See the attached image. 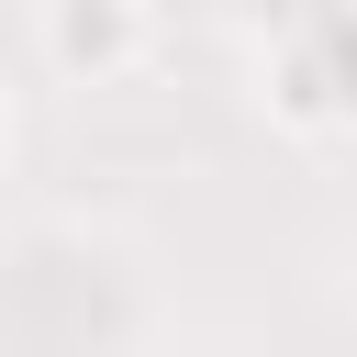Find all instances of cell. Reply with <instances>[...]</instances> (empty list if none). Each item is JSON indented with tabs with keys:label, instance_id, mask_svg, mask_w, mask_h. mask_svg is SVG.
Returning a JSON list of instances; mask_svg holds the SVG:
<instances>
[{
	"label": "cell",
	"instance_id": "cell-1",
	"mask_svg": "<svg viewBox=\"0 0 357 357\" xmlns=\"http://www.w3.org/2000/svg\"><path fill=\"white\" fill-rule=\"evenodd\" d=\"M45 56L67 78H123L145 56V0H45Z\"/></svg>",
	"mask_w": 357,
	"mask_h": 357
}]
</instances>
